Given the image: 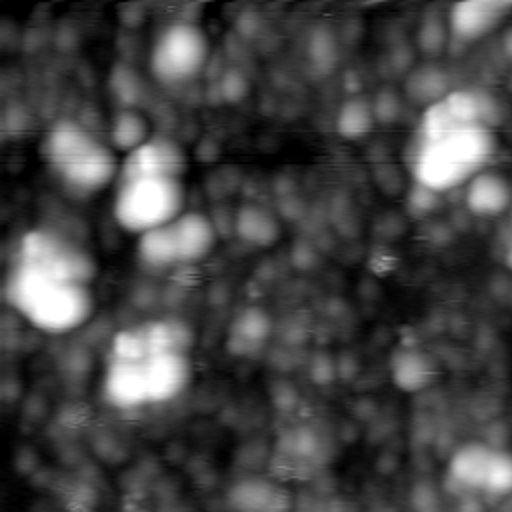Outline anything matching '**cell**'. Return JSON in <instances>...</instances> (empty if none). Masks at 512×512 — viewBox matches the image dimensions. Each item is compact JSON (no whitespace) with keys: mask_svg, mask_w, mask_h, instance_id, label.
<instances>
[{"mask_svg":"<svg viewBox=\"0 0 512 512\" xmlns=\"http://www.w3.org/2000/svg\"><path fill=\"white\" fill-rule=\"evenodd\" d=\"M96 262L68 236L34 228L20 236L6 276V300L34 328L66 334L84 326L96 308Z\"/></svg>","mask_w":512,"mask_h":512,"instance_id":"6da1fadb","label":"cell"},{"mask_svg":"<svg viewBox=\"0 0 512 512\" xmlns=\"http://www.w3.org/2000/svg\"><path fill=\"white\" fill-rule=\"evenodd\" d=\"M494 150L496 136L488 128H454L418 136L410 160L414 182L438 194L458 188L482 172Z\"/></svg>","mask_w":512,"mask_h":512,"instance_id":"7a4b0ae2","label":"cell"},{"mask_svg":"<svg viewBox=\"0 0 512 512\" xmlns=\"http://www.w3.org/2000/svg\"><path fill=\"white\" fill-rule=\"evenodd\" d=\"M40 152L52 174L70 192L94 194L118 178L120 166L114 148L74 120L52 124Z\"/></svg>","mask_w":512,"mask_h":512,"instance_id":"3957f363","label":"cell"},{"mask_svg":"<svg viewBox=\"0 0 512 512\" xmlns=\"http://www.w3.org/2000/svg\"><path fill=\"white\" fill-rule=\"evenodd\" d=\"M114 220L130 234L142 236L180 216L186 208L184 178L176 176H126L116 178Z\"/></svg>","mask_w":512,"mask_h":512,"instance_id":"277c9868","label":"cell"},{"mask_svg":"<svg viewBox=\"0 0 512 512\" xmlns=\"http://www.w3.org/2000/svg\"><path fill=\"white\" fill-rule=\"evenodd\" d=\"M218 242L212 220L196 210H184L180 216L138 236V260L154 272L172 270L202 262L212 254Z\"/></svg>","mask_w":512,"mask_h":512,"instance_id":"5b68a950","label":"cell"},{"mask_svg":"<svg viewBox=\"0 0 512 512\" xmlns=\"http://www.w3.org/2000/svg\"><path fill=\"white\" fill-rule=\"evenodd\" d=\"M210 58L204 30L188 20H178L160 30L150 48V72L162 84H184L202 74Z\"/></svg>","mask_w":512,"mask_h":512,"instance_id":"8992f818","label":"cell"},{"mask_svg":"<svg viewBox=\"0 0 512 512\" xmlns=\"http://www.w3.org/2000/svg\"><path fill=\"white\" fill-rule=\"evenodd\" d=\"M502 110L494 94L480 88H456L424 108L418 136H434L454 128L494 130Z\"/></svg>","mask_w":512,"mask_h":512,"instance_id":"52a82bcc","label":"cell"},{"mask_svg":"<svg viewBox=\"0 0 512 512\" xmlns=\"http://www.w3.org/2000/svg\"><path fill=\"white\" fill-rule=\"evenodd\" d=\"M138 366L146 382L150 404L166 402L180 396L192 380L190 352H152L146 358L138 360Z\"/></svg>","mask_w":512,"mask_h":512,"instance_id":"ba28073f","label":"cell"},{"mask_svg":"<svg viewBox=\"0 0 512 512\" xmlns=\"http://www.w3.org/2000/svg\"><path fill=\"white\" fill-rule=\"evenodd\" d=\"M512 12V2L504 0H466L456 2L448 10L450 38L472 44L494 32Z\"/></svg>","mask_w":512,"mask_h":512,"instance_id":"9c48e42d","label":"cell"},{"mask_svg":"<svg viewBox=\"0 0 512 512\" xmlns=\"http://www.w3.org/2000/svg\"><path fill=\"white\" fill-rule=\"evenodd\" d=\"M186 172V154L182 146L168 138L152 134L140 148L126 154L120 164L118 178L126 176H176L184 178Z\"/></svg>","mask_w":512,"mask_h":512,"instance_id":"30bf717a","label":"cell"},{"mask_svg":"<svg viewBox=\"0 0 512 512\" xmlns=\"http://www.w3.org/2000/svg\"><path fill=\"white\" fill-rule=\"evenodd\" d=\"M226 500L234 512H290V494L262 476H248L234 482Z\"/></svg>","mask_w":512,"mask_h":512,"instance_id":"8fae6325","label":"cell"},{"mask_svg":"<svg viewBox=\"0 0 512 512\" xmlns=\"http://www.w3.org/2000/svg\"><path fill=\"white\" fill-rule=\"evenodd\" d=\"M102 392L106 402L120 410H130V408H140L144 404H150L146 382L138 362L108 360Z\"/></svg>","mask_w":512,"mask_h":512,"instance_id":"7c38bea8","label":"cell"},{"mask_svg":"<svg viewBox=\"0 0 512 512\" xmlns=\"http://www.w3.org/2000/svg\"><path fill=\"white\" fill-rule=\"evenodd\" d=\"M464 202L474 216L496 218L510 208L512 186L506 176L482 170L468 180Z\"/></svg>","mask_w":512,"mask_h":512,"instance_id":"4fadbf2b","label":"cell"},{"mask_svg":"<svg viewBox=\"0 0 512 512\" xmlns=\"http://www.w3.org/2000/svg\"><path fill=\"white\" fill-rule=\"evenodd\" d=\"M496 448L484 442H468L460 446L448 462V480L464 490H482L490 472Z\"/></svg>","mask_w":512,"mask_h":512,"instance_id":"5bb4252c","label":"cell"},{"mask_svg":"<svg viewBox=\"0 0 512 512\" xmlns=\"http://www.w3.org/2000/svg\"><path fill=\"white\" fill-rule=\"evenodd\" d=\"M390 372L394 384L404 392H418L432 384L438 366L434 358L416 348V346H404L394 352L390 360Z\"/></svg>","mask_w":512,"mask_h":512,"instance_id":"9a60e30c","label":"cell"},{"mask_svg":"<svg viewBox=\"0 0 512 512\" xmlns=\"http://www.w3.org/2000/svg\"><path fill=\"white\" fill-rule=\"evenodd\" d=\"M272 332V320L262 308H244L228 330L226 346L236 356H248L260 350Z\"/></svg>","mask_w":512,"mask_h":512,"instance_id":"2e32d148","label":"cell"},{"mask_svg":"<svg viewBox=\"0 0 512 512\" xmlns=\"http://www.w3.org/2000/svg\"><path fill=\"white\" fill-rule=\"evenodd\" d=\"M234 228L244 242L260 248L272 246L280 236L278 220L272 216V212L256 204H248L238 210Z\"/></svg>","mask_w":512,"mask_h":512,"instance_id":"e0dca14e","label":"cell"},{"mask_svg":"<svg viewBox=\"0 0 512 512\" xmlns=\"http://www.w3.org/2000/svg\"><path fill=\"white\" fill-rule=\"evenodd\" d=\"M148 120L136 108H120L110 120V146L118 152L130 154L150 140Z\"/></svg>","mask_w":512,"mask_h":512,"instance_id":"ac0fdd59","label":"cell"},{"mask_svg":"<svg viewBox=\"0 0 512 512\" xmlns=\"http://www.w3.org/2000/svg\"><path fill=\"white\" fill-rule=\"evenodd\" d=\"M450 92V80L446 72L438 66H420L406 78V94L412 102L424 104L428 108L430 104L442 100Z\"/></svg>","mask_w":512,"mask_h":512,"instance_id":"d6986e66","label":"cell"},{"mask_svg":"<svg viewBox=\"0 0 512 512\" xmlns=\"http://www.w3.org/2000/svg\"><path fill=\"white\" fill-rule=\"evenodd\" d=\"M376 124L374 108L364 98L346 100L336 114V132L346 140H360L372 132Z\"/></svg>","mask_w":512,"mask_h":512,"instance_id":"ffe728a7","label":"cell"},{"mask_svg":"<svg viewBox=\"0 0 512 512\" xmlns=\"http://www.w3.org/2000/svg\"><path fill=\"white\" fill-rule=\"evenodd\" d=\"M482 492L498 498L512 496V452L496 448Z\"/></svg>","mask_w":512,"mask_h":512,"instance_id":"44dd1931","label":"cell"},{"mask_svg":"<svg viewBox=\"0 0 512 512\" xmlns=\"http://www.w3.org/2000/svg\"><path fill=\"white\" fill-rule=\"evenodd\" d=\"M448 38H450L448 20H442L440 16H432L430 20H426L420 26L418 40H420V46L426 54H438L444 48Z\"/></svg>","mask_w":512,"mask_h":512,"instance_id":"7402d4cb","label":"cell"},{"mask_svg":"<svg viewBox=\"0 0 512 512\" xmlns=\"http://www.w3.org/2000/svg\"><path fill=\"white\" fill-rule=\"evenodd\" d=\"M438 192H432V190H428V188H424V186H414V190H412V194H410V208L416 212V214H428V212H432L434 210V206H436V202H438Z\"/></svg>","mask_w":512,"mask_h":512,"instance_id":"603a6c76","label":"cell"},{"mask_svg":"<svg viewBox=\"0 0 512 512\" xmlns=\"http://www.w3.org/2000/svg\"><path fill=\"white\" fill-rule=\"evenodd\" d=\"M458 510H460V512H484V506H482V502H480L478 498L462 496Z\"/></svg>","mask_w":512,"mask_h":512,"instance_id":"cb8c5ba5","label":"cell"},{"mask_svg":"<svg viewBox=\"0 0 512 512\" xmlns=\"http://www.w3.org/2000/svg\"><path fill=\"white\" fill-rule=\"evenodd\" d=\"M504 264L508 270H512V238L508 240V244L504 248Z\"/></svg>","mask_w":512,"mask_h":512,"instance_id":"d4e9b609","label":"cell"},{"mask_svg":"<svg viewBox=\"0 0 512 512\" xmlns=\"http://www.w3.org/2000/svg\"><path fill=\"white\" fill-rule=\"evenodd\" d=\"M504 50L512 58V30H508V34L504 36Z\"/></svg>","mask_w":512,"mask_h":512,"instance_id":"484cf974","label":"cell"},{"mask_svg":"<svg viewBox=\"0 0 512 512\" xmlns=\"http://www.w3.org/2000/svg\"><path fill=\"white\" fill-rule=\"evenodd\" d=\"M130 512H148V510H144V508H136V510H130Z\"/></svg>","mask_w":512,"mask_h":512,"instance_id":"4316f807","label":"cell"}]
</instances>
